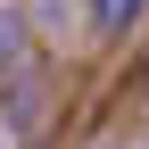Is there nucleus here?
I'll return each mask as SVG.
<instances>
[{"instance_id": "f257e3e1", "label": "nucleus", "mask_w": 149, "mask_h": 149, "mask_svg": "<svg viewBox=\"0 0 149 149\" xmlns=\"http://www.w3.org/2000/svg\"><path fill=\"white\" fill-rule=\"evenodd\" d=\"M141 17H149V0H91V25L100 33H133Z\"/></svg>"}]
</instances>
